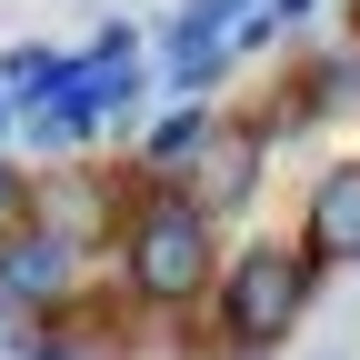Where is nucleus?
Masks as SVG:
<instances>
[{"label": "nucleus", "mask_w": 360, "mask_h": 360, "mask_svg": "<svg viewBox=\"0 0 360 360\" xmlns=\"http://www.w3.org/2000/svg\"><path fill=\"white\" fill-rule=\"evenodd\" d=\"M20 210H30V180H20L11 160H0V231H20Z\"/></svg>", "instance_id": "nucleus-11"}, {"label": "nucleus", "mask_w": 360, "mask_h": 360, "mask_svg": "<svg viewBox=\"0 0 360 360\" xmlns=\"http://www.w3.org/2000/svg\"><path fill=\"white\" fill-rule=\"evenodd\" d=\"M321 360H340V350H321Z\"/></svg>", "instance_id": "nucleus-15"}, {"label": "nucleus", "mask_w": 360, "mask_h": 360, "mask_svg": "<svg viewBox=\"0 0 360 360\" xmlns=\"http://www.w3.org/2000/svg\"><path fill=\"white\" fill-rule=\"evenodd\" d=\"M0 340H11V290H0Z\"/></svg>", "instance_id": "nucleus-14"}, {"label": "nucleus", "mask_w": 360, "mask_h": 360, "mask_svg": "<svg viewBox=\"0 0 360 360\" xmlns=\"http://www.w3.org/2000/svg\"><path fill=\"white\" fill-rule=\"evenodd\" d=\"M300 250L310 260H360V160H330L310 180V210H300Z\"/></svg>", "instance_id": "nucleus-4"}, {"label": "nucleus", "mask_w": 360, "mask_h": 360, "mask_svg": "<svg viewBox=\"0 0 360 360\" xmlns=\"http://www.w3.org/2000/svg\"><path fill=\"white\" fill-rule=\"evenodd\" d=\"M70 281H80V240H60L51 220L0 231V290H11V310H20V300L51 310V300H70Z\"/></svg>", "instance_id": "nucleus-3"}, {"label": "nucleus", "mask_w": 360, "mask_h": 360, "mask_svg": "<svg viewBox=\"0 0 360 360\" xmlns=\"http://www.w3.org/2000/svg\"><path fill=\"white\" fill-rule=\"evenodd\" d=\"M20 130H30L40 150H80V141H101V110H90V90H80V70H70V80L51 90V101H40V110L20 120Z\"/></svg>", "instance_id": "nucleus-5"}, {"label": "nucleus", "mask_w": 360, "mask_h": 360, "mask_svg": "<svg viewBox=\"0 0 360 360\" xmlns=\"http://www.w3.org/2000/svg\"><path fill=\"white\" fill-rule=\"evenodd\" d=\"M11 120H20V110H11V90H0V141H11Z\"/></svg>", "instance_id": "nucleus-13"}, {"label": "nucleus", "mask_w": 360, "mask_h": 360, "mask_svg": "<svg viewBox=\"0 0 360 360\" xmlns=\"http://www.w3.org/2000/svg\"><path fill=\"white\" fill-rule=\"evenodd\" d=\"M260 150H270V130H210V200H250Z\"/></svg>", "instance_id": "nucleus-6"}, {"label": "nucleus", "mask_w": 360, "mask_h": 360, "mask_svg": "<svg viewBox=\"0 0 360 360\" xmlns=\"http://www.w3.org/2000/svg\"><path fill=\"white\" fill-rule=\"evenodd\" d=\"M310 290H321V260L310 250L250 240V250H231V281H220V330H231L240 350H270L281 330H300Z\"/></svg>", "instance_id": "nucleus-2"}, {"label": "nucleus", "mask_w": 360, "mask_h": 360, "mask_svg": "<svg viewBox=\"0 0 360 360\" xmlns=\"http://www.w3.org/2000/svg\"><path fill=\"white\" fill-rule=\"evenodd\" d=\"M191 150H210V110H170L150 141H141V170H170V160H191Z\"/></svg>", "instance_id": "nucleus-9"}, {"label": "nucleus", "mask_w": 360, "mask_h": 360, "mask_svg": "<svg viewBox=\"0 0 360 360\" xmlns=\"http://www.w3.org/2000/svg\"><path fill=\"white\" fill-rule=\"evenodd\" d=\"M60 80H70V60H60V51H40V40H20V51L0 60V90H11V110H20V120H30L40 101H51Z\"/></svg>", "instance_id": "nucleus-7"}, {"label": "nucleus", "mask_w": 360, "mask_h": 360, "mask_svg": "<svg viewBox=\"0 0 360 360\" xmlns=\"http://www.w3.org/2000/svg\"><path fill=\"white\" fill-rule=\"evenodd\" d=\"M290 90H300V110H350V101H360V51H330V60H310Z\"/></svg>", "instance_id": "nucleus-8"}, {"label": "nucleus", "mask_w": 360, "mask_h": 360, "mask_svg": "<svg viewBox=\"0 0 360 360\" xmlns=\"http://www.w3.org/2000/svg\"><path fill=\"white\" fill-rule=\"evenodd\" d=\"M310 11H321V0H270V11H260V20H270V30H300Z\"/></svg>", "instance_id": "nucleus-12"}, {"label": "nucleus", "mask_w": 360, "mask_h": 360, "mask_svg": "<svg viewBox=\"0 0 360 360\" xmlns=\"http://www.w3.org/2000/svg\"><path fill=\"white\" fill-rule=\"evenodd\" d=\"M120 270H130V290H141L150 310L200 300V290L220 281L210 210H200V200H180V191H150L141 210H130V231H120Z\"/></svg>", "instance_id": "nucleus-1"}, {"label": "nucleus", "mask_w": 360, "mask_h": 360, "mask_svg": "<svg viewBox=\"0 0 360 360\" xmlns=\"http://www.w3.org/2000/svg\"><path fill=\"white\" fill-rule=\"evenodd\" d=\"M11 350H20V360H80V340L51 330V321H40V330H11Z\"/></svg>", "instance_id": "nucleus-10"}]
</instances>
